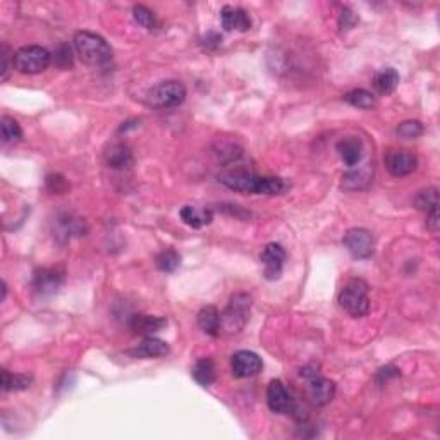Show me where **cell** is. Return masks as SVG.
Listing matches in <instances>:
<instances>
[{
    "mask_svg": "<svg viewBox=\"0 0 440 440\" xmlns=\"http://www.w3.org/2000/svg\"><path fill=\"white\" fill-rule=\"evenodd\" d=\"M219 182L226 188L249 194H281L288 189V184L281 178L258 175L246 168H234L219 174Z\"/></svg>",
    "mask_w": 440,
    "mask_h": 440,
    "instance_id": "obj_1",
    "label": "cell"
},
{
    "mask_svg": "<svg viewBox=\"0 0 440 440\" xmlns=\"http://www.w3.org/2000/svg\"><path fill=\"white\" fill-rule=\"evenodd\" d=\"M74 49L79 58L88 65H105L112 61V49L104 36L93 31H78L74 36Z\"/></svg>",
    "mask_w": 440,
    "mask_h": 440,
    "instance_id": "obj_2",
    "label": "cell"
},
{
    "mask_svg": "<svg viewBox=\"0 0 440 440\" xmlns=\"http://www.w3.org/2000/svg\"><path fill=\"white\" fill-rule=\"evenodd\" d=\"M251 296L246 292H237L230 296L229 304L220 313V330L226 333H237L243 330L249 318V310H251Z\"/></svg>",
    "mask_w": 440,
    "mask_h": 440,
    "instance_id": "obj_3",
    "label": "cell"
},
{
    "mask_svg": "<svg viewBox=\"0 0 440 440\" xmlns=\"http://www.w3.org/2000/svg\"><path fill=\"white\" fill-rule=\"evenodd\" d=\"M339 304L351 317H365L370 310L368 284L361 278H351L339 292Z\"/></svg>",
    "mask_w": 440,
    "mask_h": 440,
    "instance_id": "obj_4",
    "label": "cell"
},
{
    "mask_svg": "<svg viewBox=\"0 0 440 440\" xmlns=\"http://www.w3.org/2000/svg\"><path fill=\"white\" fill-rule=\"evenodd\" d=\"M50 62H52V55L40 45L21 47L14 54V68L21 74H40L49 68Z\"/></svg>",
    "mask_w": 440,
    "mask_h": 440,
    "instance_id": "obj_5",
    "label": "cell"
},
{
    "mask_svg": "<svg viewBox=\"0 0 440 440\" xmlns=\"http://www.w3.org/2000/svg\"><path fill=\"white\" fill-rule=\"evenodd\" d=\"M186 100V88L184 84L174 81H162L152 88L146 95V102L152 107L167 110V109H175Z\"/></svg>",
    "mask_w": 440,
    "mask_h": 440,
    "instance_id": "obj_6",
    "label": "cell"
},
{
    "mask_svg": "<svg viewBox=\"0 0 440 440\" xmlns=\"http://www.w3.org/2000/svg\"><path fill=\"white\" fill-rule=\"evenodd\" d=\"M65 281V272L61 267H43L33 272L31 285L40 296L57 294Z\"/></svg>",
    "mask_w": 440,
    "mask_h": 440,
    "instance_id": "obj_7",
    "label": "cell"
},
{
    "mask_svg": "<svg viewBox=\"0 0 440 440\" xmlns=\"http://www.w3.org/2000/svg\"><path fill=\"white\" fill-rule=\"evenodd\" d=\"M343 244L354 258H370L375 251V241L370 230L366 229H349L343 237Z\"/></svg>",
    "mask_w": 440,
    "mask_h": 440,
    "instance_id": "obj_8",
    "label": "cell"
},
{
    "mask_svg": "<svg viewBox=\"0 0 440 440\" xmlns=\"http://www.w3.org/2000/svg\"><path fill=\"white\" fill-rule=\"evenodd\" d=\"M385 167L395 178H404L413 174L418 167L416 155H413L408 150H388L385 153Z\"/></svg>",
    "mask_w": 440,
    "mask_h": 440,
    "instance_id": "obj_9",
    "label": "cell"
},
{
    "mask_svg": "<svg viewBox=\"0 0 440 440\" xmlns=\"http://www.w3.org/2000/svg\"><path fill=\"white\" fill-rule=\"evenodd\" d=\"M262 358L253 351H237L230 359V368L236 379H249L262 372Z\"/></svg>",
    "mask_w": 440,
    "mask_h": 440,
    "instance_id": "obj_10",
    "label": "cell"
},
{
    "mask_svg": "<svg viewBox=\"0 0 440 440\" xmlns=\"http://www.w3.org/2000/svg\"><path fill=\"white\" fill-rule=\"evenodd\" d=\"M267 404H269L270 411L277 414H288L294 411V401L289 395L288 388L281 380H272L267 388Z\"/></svg>",
    "mask_w": 440,
    "mask_h": 440,
    "instance_id": "obj_11",
    "label": "cell"
},
{
    "mask_svg": "<svg viewBox=\"0 0 440 440\" xmlns=\"http://www.w3.org/2000/svg\"><path fill=\"white\" fill-rule=\"evenodd\" d=\"M86 226L84 220L74 217L71 214H61L54 222V237H57L61 243H68L72 236H84Z\"/></svg>",
    "mask_w": 440,
    "mask_h": 440,
    "instance_id": "obj_12",
    "label": "cell"
},
{
    "mask_svg": "<svg viewBox=\"0 0 440 440\" xmlns=\"http://www.w3.org/2000/svg\"><path fill=\"white\" fill-rule=\"evenodd\" d=\"M285 251L278 243L267 244L262 253V263L265 267V277L269 281H277L281 277L282 269H284Z\"/></svg>",
    "mask_w": 440,
    "mask_h": 440,
    "instance_id": "obj_13",
    "label": "cell"
},
{
    "mask_svg": "<svg viewBox=\"0 0 440 440\" xmlns=\"http://www.w3.org/2000/svg\"><path fill=\"white\" fill-rule=\"evenodd\" d=\"M336 395V384L325 377L317 375L308 380V399L315 406H327Z\"/></svg>",
    "mask_w": 440,
    "mask_h": 440,
    "instance_id": "obj_14",
    "label": "cell"
},
{
    "mask_svg": "<svg viewBox=\"0 0 440 440\" xmlns=\"http://www.w3.org/2000/svg\"><path fill=\"white\" fill-rule=\"evenodd\" d=\"M220 21L227 31H248L251 28V19L246 10L241 7L226 6L220 10Z\"/></svg>",
    "mask_w": 440,
    "mask_h": 440,
    "instance_id": "obj_15",
    "label": "cell"
},
{
    "mask_svg": "<svg viewBox=\"0 0 440 440\" xmlns=\"http://www.w3.org/2000/svg\"><path fill=\"white\" fill-rule=\"evenodd\" d=\"M337 153H339L340 160L347 165V167H354L363 160L365 155V148H363V141L356 136L343 138L337 143Z\"/></svg>",
    "mask_w": 440,
    "mask_h": 440,
    "instance_id": "obj_16",
    "label": "cell"
},
{
    "mask_svg": "<svg viewBox=\"0 0 440 440\" xmlns=\"http://www.w3.org/2000/svg\"><path fill=\"white\" fill-rule=\"evenodd\" d=\"M165 325H167V320L164 317H153V315H133L129 320L131 330L143 337H150L160 332Z\"/></svg>",
    "mask_w": 440,
    "mask_h": 440,
    "instance_id": "obj_17",
    "label": "cell"
},
{
    "mask_svg": "<svg viewBox=\"0 0 440 440\" xmlns=\"http://www.w3.org/2000/svg\"><path fill=\"white\" fill-rule=\"evenodd\" d=\"M105 162H107L109 167L119 168V171L131 168L134 165L133 150L127 145H124V143H113L105 152Z\"/></svg>",
    "mask_w": 440,
    "mask_h": 440,
    "instance_id": "obj_18",
    "label": "cell"
},
{
    "mask_svg": "<svg viewBox=\"0 0 440 440\" xmlns=\"http://www.w3.org/2000/svg\"><path fill=\"white\" fill-rule=\"evenodd\" d=\"M168 344L164 343V340L157 339V337L150 336L143 339V343L139 344L136 349H131L129 354L133 358L139 359H148V358H160L168 354Z\"/></svg>",
    "mask_w": 440,
    "mask_h": 440,
    "instance_id": "obj_19",
    "label": "cell"
},
{
    "mask_svg": "<svg viewBox=\"0 0 440 440\" xmlns=\"http://www.w3.org/2000/svg\"><path fill=\"white\" fill-rule=\"evenodd\" d=\"M373 178V165L366 164L359 167L358 171H349L343 175V188L349 189V191H356V189H365L366 186L372 182Z\"/></svg>",
    "mask_w": 440,
    "mask_h": 440,
    "instance_id": "obj_20",
    "label": "cell"
},
{
    "mask_svg": "<svg viewBox=\"0 0 440 440\" xmlns=\"http://www.w3.org/2000/svg\"><path fill=\"white\" fill-rule=\"evenodd\" d=\"M179 215H181L182 222H184L186 226L193 227V229H201V227L208 226V223L214 220V212H212L210 208H196L191 207V205L182 207Z\"/></svg>",
    "mask_w": 440,
    "mask_h": 440,
    "instance_id": "obj_21",
    "label": "cell"
},
{
    "mask_svg": "<svg viewBox=\"0 0 440 440\" xmlns=\"http://www.w3.org/2000/svg\"><path fill=\"white\" fill-rule=\"evenodd\" d=\"M198 325L205 333L212 337L220 336V313L215 306L201 308L198 313Z\"/></svg>",
    "mask_w": 440,
    "mask_h": 440,
    "instance_id": "obj_22",
    "label": "cell"
},
{
    "mask_svg": "<svg viewBox=\"0 0 440 440\" xmlns=\"http://www.w3.org/2000/svg\"><path fill=\"white\" fill-rule=\"evenodd\" d=\"M193 379L196 380L201 387H210L215 382V363L210 358H201L194 363L193 366Z\"/></svg>",
    "mask_w": 440,
    "mask_h": 440,
    "instance_id": "obj_23",
    "label": "cell"
},
{
    "mask_svg": "<svg viewBox=\"0 0 440 440\" xmlns=\"http://www.w3.org/2000/svg\"><path fill=\"white\" fill-rule=\"evenodd\" d=\"M373 86L380 95H391L399 86V72L392 68L382 69L380 72H377Z\"/></svg>",
    "mask_w": 440,
    "mask_h": 440,
    "instance_id": "obj_24",
    "label": "cell"
},
{
    "mask_svg": "<svg viewBox=\"0 0 440 440\" xmlns=\"http://www.w3.org/2000/svg\"><path fill=\"white\" fill-rule=\"evenodd\" d=\"M31 385V377L23 375V373H9L7 370H2V388L3 392L10 391H26Z\"/></svg>",
    "mask_w": 440,
    "mask_h": 440,
    "instance_id": "obj_25",
    "label": "cell"
},
{
    "mask_svg": "<svg viewBox=\"0 0 440 440\" xmlns=\"http://www.w3.org/2000/svg\"><path fill=\"white\" fill-rule=\"evenodd\" d=\"M0 127H2V143L9 145V143H17L23 138V129H21L19 123L13 117L3 116L0 120Z\"/></svg>",
    "mask_w": 440,
    "mask_h": 440,
    "instance_id": "obj_26",
    "label": "cell"
},
{
    "mask_svg": "<svg viewBox=\"0 0 440 440\" xmlns=\"http://www.w3.org/2000/svg\"><path fill=\"white\" fill-rule=\"evenodd\" d=\"M155 265L160 272H174L181 265V256L175 249H164L155 256Z\"/></svg>",
    "mask_w": 440,
    "mask_h": 440,
    "instance_id": "obj_27",
    "label": "cell"
},
{
    "mask_svg": "<svg viewBox=\"0 0 440 440\" xmlns=\"http://www.w3.org/2000/svg\"><path fill=\"white\" fill-rule=\"evenodd\" d=\"M414 205H416L418 210L428 212L432 210H437L439 208V189L437 188H427L423 191L418 193L416 200H414Z\"/></svg>",
    "mask_w": 440,
    "mask_h": 440,
    "instance_id": "obj_28",
    "label": "cell"
},
{
    "mask_svg": "<svg viewBox=\"0 0 440 440\" xmlns=\"http://www.w3.org/2000/svg\"><path fill=\"white\" fill-rule=\"evenodd\" d=\"M344 102H347L349 105H353V107L356 109H372L373 105H375V97H373L370 91L366 90H353V91H347L346 95H344Z\"/></svg>",
    "mask_w": 440,
    "mask_h": 440,
    "instance_id": "obj_29",
    "label": "cell"
},
{
    "mask_svg": "<svg viewBox=\"0 0 440 440\" xmlns=\"http://www.w3.org/2000/svg\"><path fill=\"white\" fill-rule=\"evenodd\" d=\"M133 17L134 21L145 29H155L157 28V17L153 10H150L145 6H134L133 7Z\"/></svg>",
    "mask_w": 440,
    "mask_h": 440,
    "instance_id": "obj_30",
    "label": "cell"
},
{
    "mask_svg": "<svg viewBox=\"0 0 440 440\" xmlns=\"http://www.w3.org/2000/svg\"><path fill=\"white\" fill-rule=\"evenodd\" d=\"M395 133L402 139H416L423 134V124L420 120H404V123L399 124Z\"/></svg>",
    "mask_w": 440,
    "mask_h": 440,
    "instance_id": "obj_31",
    "label": "cell"
},
{
    "mask_svg": "<svg viewBox=\"0 0 440 440\" xmlns=\"http://www.w3.org/2000/svg\"><path fill=\"white\" fill-rule=\"evenodd\" d=\"M52 62L57 68L61 69H68L72 65V50L68 43H61L57 49L54 50L52 55Z\"/></svg>",
    "mask_w": 440,
    "mask_h": 440,
    "instance_id": "obj_32",
    "label": "cell"
},
{
    "mask_svg": "<svg viewBox=\"0 0 440 440\" xmlns=\"http://www.w3.org/2000/svg\"><path fill=\"white\" fill-rule=\"evenodd\" d=\"M45 186L50 193H55V194H62L69 189V182L65 181L64 175H61V174L47 175Z\"/></svg>",
    "mask_w": 440,
    "mask_h": 440,
    "instance_id": "obj_33",
    "label": "cell"
},
{
    "mask_svg": "<svg viewBox=\"0 0 440 440\" xmlns=\"http://www.w3.org/2000/svg\"><path fill=\"white\" fill-rule=\"evenodd\" d=\"M14 69V54H10V49L7 47V43H2V81L9 79L10 71Z\"/></svg>",
    "mask_w": 440,
    "mask_h": 440,
    "instance_id": "obj_34",
    "label": "cell"
},
{
    "mask_svg": "<svg viewBox=\"0 0 440 440\" xmlns=\"http://www.w3.org/2000/svg\"><path fill=\"white\" fill-rule=\"evenodd\" d=\"M399 375H401L399 368H395V366H392V365H387L377 372V382L385 384V382H388L391 379H398Z\"/></svg>",
    "mask_w": 440,
    "mask_h": 440,
    "instance_id": "obj_35",
    "label": "cell"
},
{
    "mask_svg": "<svg viewBox=\"0 0 440 440\" xmlns=\"http://www.w3.org/2000/svg\"><path fill=\"white\" fill-rule=\"evenodd\" d=\"M356 21H358V17L354 16V14L351 13L349 9H347V7H344L343 13H340V17H339L340 31H347V29H351L354 26V24H356Z\"/></svg>",
    "mask_w": 440,
    "mask_h": 440,
    "instance_id": "obj_36",
    "label": "cell"
},
{
    "mask_svg": "<svg viewBox=\"0 0 440 440\" xmlns=\"http://www.w3.org/2000/svg\"><path fill=\"white\" fill-rule=\"evenodd\" d=\"M439 208L437 210H432L427 214V227L432 230V233H437L440 227V220H439Z\"/></svg>",
    "mask_w": 440,
    "mask_h": 440,
    "instance_id": "obj_37",
    "label": "cell"
},
{
    "mask_svg": "<svg viewBox=\"0 0 440 440\" xmlns=\"http://www.w3.org/2000/svg\"><path fill=\"white\" fill-rule=\"evenodd\" d=\"M6 296H7V284L6 282H2V301L6 299Z\"/></svg>",
    "mask_w": 440,
    "mask_h": 440,
    "instance_id": "obj_38",
    "label": "cell"
}]
</instances>
